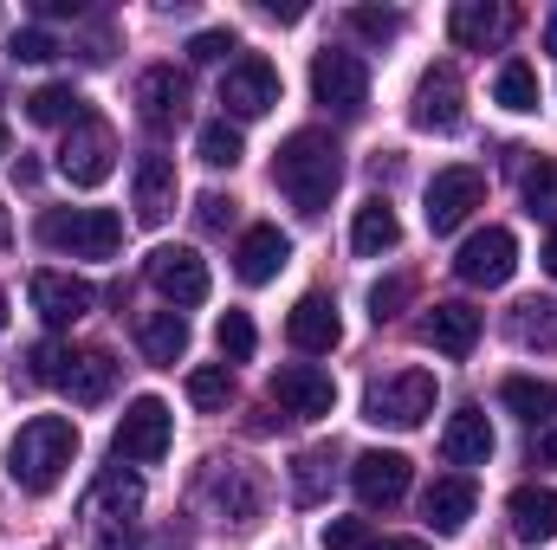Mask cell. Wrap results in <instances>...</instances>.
<instances>
[{
	"mask_svg": "<svg viewBox=\"0 0 557 550\" xmlns=\"http://www.w3.org/2000/svg\"><path fill=\"white\" fill-rule=\"evenodd\" d=\"M149 285L169 304H201L208 298V260L195 247H156L149 253Z\"/></svg>",
	"mask_w": 557,
	"mask_h": 550,
	"instance_id": "obj_14",
	"label": "cell"
},
{
	"mask_svg": "<svg viewBox=\"0 0 557 550\" xmlns=\"http://www.w3.org/2000/svg\"><path fill=\"white\" fill-rule=\"evenodd\" d=\"M273 402L285 414H298V421H318V414L337 409V383H331L318 363H285L273 376Z\"/></svg>",
	"mask_w": 557,
	"mask_h": 550,
	"instance_id": "obj_15",
	"label": "cell"
},
{
	"mask_svg": "<svg viewBox=\"0 0 557 550\" xmlns=\"http://www.w3.org/2000/svg\"><path fill=\"white\" fill-rule=\"evenodd\" d=\"M285 337H292V350H305V357H331V350L344 343L337 304H331L324 291H305V298L292 304V317H285Z\"/></svg>",
	"mask_w": 557,
	"mask_h": 550,
	"instance_id": "obj_17",
	"label": "cell"
},
{
	"mask_svg": "<svg viewBox=\"0 0 557 550\" xmlns=\"http://www.w3.org/2000/svg\"><path fill=\"white\" fill-rule=\"evenodd\" d=\"M39 240L72 260H111L124 247V221L111 208H52L39 214Z\"/></svg>",
	"mask_w": 557,
	"mask_h": 550,
	"instance_id": "obj_3",
	"label": "cell"
},
{
	"mask_svg": "<svg viewBox=\"0 0 557 550\" xmlns=\"http://www.w3.org/2000/svg\"><path fill=\"white\" fill-rule=\"evenodd\" d=\"M493 98H499L506 111H539V72H532L525 59L499 65V78H493Z\"/></svg>",
	"mask_w": 557,
	"mask_h": 550,
	"instance_id": "obj_32",
	"label": "cell"
},
{
	"mask_svg": "<svg viewBox=\"0 0 557 550\" xmlns=\"http://www.w3.org/2000/svg\"><path fill=\"white\" fill-rule=\"evenodd\" d=\"M227 221H234V201H227V195H201V227H214V234H221Z\"/></svg>",
	"mask_w": 557,
	"mask_h": 550,
	"instance_id": "obj_44",
	"label": "cell"
},
{
	"mask_svg": "<svg viewBox=\"0 0 557 550\" xmlns=\"http://www.w3.org/2000/svg\"><path fill=\"white\" fill-rule=\"evenodd\" d=\"M506 512H512V532H519L525 545H552L557 538V492L552 486H519Z\"/></svg>",
	"mask_w": 557,
	"mask_h": 550,
	"instance_id": "obj_27",
	"label": "cell"
},
{
	"mask_svg": "<svg viewBox=\"0 0 557 550\" xmlns=\"http://www.w3.org/2000/svg\"><path fill=\"white\" fill-rule=\"evenodd\" d=\"M441 453H447L454 466H486V460H493V427H486V414H480V409H460V414H447V434H441Z\"/></svg>",
	"mask_w": 557,
	"mask_h": 550,
	"instance_id": "obj_26",
	"label": "cell"
},
{
	"mask_svg": "<svg viewBox=\"0 0 557 550\" xmlns=\"http://www.w3.org/2000/svg\"><path fill=\"white\" fill-rule=\"evenodd\" d=\"M0 155H7V124H0Z\"/></svg>",
	"mask_w": 557,
	"mask_h": 550,
	"instance_id": "obj_52",
	"label": "cell"
},
{
	"mask_svg": "<svg viewBox=\"0 0 557 550\" xmlns=\"http://www.w3.org/2000/svg\"><path fill=\"white\" fill-rule=\"evenodd\" d=\"M545 466H557V434H545Z\"/></svg>",
	"mask_w": 557,
	"mask_h": 550,
	"instance_id": "obj_48",
	"label": "cell"
},
{
	"mask_svg": "<svg viewBox=\"0 0 557 550\" xmlns=\"http://www.w3.org/2000/svg\"><path fill=\"white\" fill-rule=\"evenodd\" d=\"M214 343H221V357H227V363H247V357H253V343H260V330H253V317H247V311H227V317L214 324Z\"/></svg>",
	"mask_w": 557,
	"mask_h": 550,
	"instance_id": "obj_35",
	"label": "cell"
},
{
	"mask_svg": "<svg viewBox=\"0 0 557 550\" xmlns=\"http://www.w3.org/2000/svg\"><path fill=\"white\" fill-rule=\"evenodd\" d=\"M195 155H201L208 168H234L247 149H240V130L221 117V124H201V137H195Z\"/></svg>",
	"mask_w": 557,
	"mask_h": 550,
	"instance_id": "obj_33",
	"label": "cell"
},
{
	"mask_svg": "<svg viewBox=\"0 0 557 550\" xmlns=\"http://www.w3.org/2000/svg\"><path fill=\"white\" fill-rule=\"evenodd\" d=\"M434 376L428 370H403V376H383V383H370V396H363V421H376V427H421L428 414H434Z\"/></svg>",
	"mask_w": 557,
	"mask_h": 550,
	"instance_id": "obj_4",
	"label": "cell"
},
{
	"mask_svg": "<svg viewBox=\"0 0 557 550\" xmlns=\"http://www.w3.org/2000/svg\"><path fill=\"white\" fill-rule=\"evenodd\" d=\"M512 330H519V343L525 350H557V298H525L519 304V317H512Z\"/></svg>",
	"mask_w": 557,
	"mask_h": 550,
	"instance_id": "obj_30",
	"label": "cell"
},
{
	"mask_svg": "<svg viewBox=\"0 0 557 550\" xmlns=\"http://www.w3.org/2000/svg\"><path fill=\"white\" fill-rule=\"evenodd\" d=\"M273 182L285 188V201L298 214H324L331 195H337V182H344V149L324 130H292L273 155Z\"/></svg>",
	"mask_w": 557,
	"mask_h": 550,
	"instance_id": "obj_1",
	"label": "cell"
},
{
	"mask_svg": "<svg viewBox=\"0 0 557 550\" xmlns=\"http://www.w3.org/2000/svg\"><path fill=\"white\" fill-rule=\"evenodd\" d=\"M267 13L285 20V26H292V20H305V7H298V0H267Z\"/></svg>",
	"mask_w": 557,
	"mask_h": 550,
	"instance_id": "obj_45",
	"label": "cell"
},
{
	"mask_svg": "<svg viewBox=\"0 0 557 550\" xmlns=\"http://www.w3.org/2000/svg\"><path fill=\"white\" fill-rule=\"evenodd\" d=\"M137 343L156 370H175V363L188 357V317H182V311H149L137 324Z\"/></svg>",
	"mask_w": 557,
	"mask_h": 550,
	"instance_id": "obj_25",
	"label": "cell"
},
{
	"mask_svg": "<svg viewBox=\"0 0 557 550\" xmlns=\"http://www.w3.org/2000/svg\"><path fill=\"white\" fill-rule=\"evenodd\" d=\"M72 460H78V427L65 414H33L7 447V473L20 492H52Z\"/></svg>",
	"mask_w": 557,
	"mask_h": 550,
	"instance_id": "obj_2",
	"label": "cell"
},
{
	"mask_svg": "<svg viewBox=\"0 0 557 550\" xmlns=\"http://www.w3.org/2000/svg\"><path fill=\"white\" fill-rule=\"evenodd\" d=\"M486 201V175L480 168H441L428 182V234H454L467 227V214Z\"/></svg>",
	"mask_w": 557,
	"mask_h": 550,
	"instance_id": "obj_8",
	"label": "cell"
},
{
	"mask_svg": "<svg viewBox=\"0 0 557 550\" xmlns=\"http://www.w3.org/2000/svg\"><path fill=\"white\" fill-rule=\"evenodd\" d=\"M473 505H480V492H473V479H460V473H447V479H434V486L421 492V512H428V525H434L441 538H454V532L473 518Z\"/></svg>",
	"mask_w": 557,
	"mask_h": 550,
	"instance_id": "obj_23",
	"label": "cell"
},
{
	"mask_svg": "<svg viewBox=\"0 0 557 550\" xmlns=\"http://www.w3.org/2000/svg\"><path fill=\"white\" fill-rule=\"evenodd\" d=\"M512 266H519V240L506 234V227H486V234H473L460 253H454V273L467 278V285H506L512 278Z\"/></svg>",
	"mask_w": 557,
	"mask_h": 550,
	"instance_id": "obj_13",
	"label": "cell"
},
{
	"mask_svg": "<svg viewBox=\"0 0 557 550\" xmlns=\"http://www.w3.org/2000/svg\"><path fill=\"white\" fill-rule=\"evenodd\" d=\"M545 52L557 59V13H552V26H545Z\"/></svg>",
	"mask_w": 557,
	"mask_h": 550,
	"instance_id": "obj_47",
	"label": "cell"
},
{
	"mask_svg": "<svg viewBox=\"0 0 557 550\" xmlns=\"http://www.w3.org/2000/svg\"><path fill=\"white\" fill-rule=\"evenodd\" d=\"M447 33H454V46L486 52V46H499L512 33V7H499V0H460L447 13Z\"/></svg>",
	"mask_w": 557,
	"mask_h": 550,
	"instance_id": "obj_19",
	"label": "cell"
},
{
	"mask_svg": "<svg viewBox=\"0 0 557 550\" xmlns=\"http://www.w3.org/2000/svg\"><path fill=\"white\" fill-rule=\"evenodd\" d=\"M350 486H357L363 512H389L409 492V460L403 453H357L350 460Z\"/></svg>",
	"mask_w": 557,
	"mask_h": 550,
	"instance_id": "obj_16",
	"label": "cell"
},
{
	"mask_svg": "<svg viewBox=\"0 0 557 550\" xmlns=\"http://www.w3.org/2000/svg\"><path fill=\"white\" fill-rule=\"evenodd\" d=\"M525 201H532V214H557V162H539L525 175Z\"/></svg>",
	"mask_w": 557,
	"mask_h": 550,
	"instance_id": "obj_41",
	"label": "cell"
},
{
	"mask_svg": "<svg viewBox=\"0 0 557 550\" xmlns=\"http://www.w3.org/2000/svg\"><path fill=\"white\" fill-rule=\"evenodd\" d=\"M421 337H428L441 357H467V350L480 343V311H473V304H434L428 324H421Z\"/></svg>",
	"mask_w": 557,
	"mask_h": 550,
	"instance_id": "obj_24",
	"label": "cell"
},
{
	"mask_svg": "<svg viewBox=\"0 0 557 550\" xmlns=\"http://www.w3.org/2000/svg\"><path fill=\"white\" fill-rule=\"evenodd\" d=\"M403 304H409V278H376V285H370V317H376V324H389Z\"/></svg>",
	"mask_w": 557,
	"mask_h": 550,
	"instance_id": "obj_39",
	"label": "cell"
},
{
	"mask_svg": "<svg viewBox=\"0 0 557 550\" xmlns=\"http://www.w3.org/2000/svg\"><path fill=\"white\" fill-rule=\"evenodd\" d=\"M396 240H403V221H396V208H389L383 195H376V201H363V208H357V221H350V247H357L363 260H383Z\"/></svg>",
	"mask_w": 557,
	"mask_h": 550,
	"instance_id": "obj_28",
	"label": "cell"
},
{
	"mask_svg": "<svg viewBox=\"0 0 557 550\" xmlns=\"http://www.w3.org/2000/svg\"><path fill=\"white\" fill-rule=\"evenodd\" d=\"M20 65H46V59H59V39L52 33H39V26H26V33H13V46H7Z\"/></svg>",
	"mask_w": 557,
	"mask_h": 550,
	"instance_id": "obj_38",
	"label": "cell"
},
{
	"mask_svg": "<svg viewBox=\"0 0 557 550\" xmlns=\"http://www.w3.org/2000/svg\"><path fill=\"white\" fill-rule=\"evenodd\" d=\"M331 466H337L331 447H305V453L292 460V499H298V505H318V499L331 492Z\"/></svg>",
	"mask_w": 557,
	"mask_h": 550,
	"instance_id": "obj_29",
	"label": "cell"
},
{
	"mask_svg": "<svg viewBox=\"0 0 557 550\" xmlns=\"http://www.w3.org/2000/svg\"><path fill=\"white\" fill-rule=\"evenodd\" d=\"M285 260H292V240H285L278 227H247L240 247H234V273H240V285H267V278H278Z\"/></svg>",
	"mask_w": 557,
	"mask_h": 550,
	"instance_id": "obj_21",
	"label": "cell"
},
{
	"mask_svg": "<svg viewBox=\"0 0 557 550\" xmlns=\"http://www.w3.org/2000/svg\"><path fill=\"white\" fill-rule=\"evenodd\" d=\"M0 247H7V214H0Z\"/></svg>",
	"mask_w": 557,
	"mask_h": 550,
	"instance_id": "obj_51",
	"label": "cell"
},
{
	"mask_svg": "<svg viewBox=\"0 0 557 550\" xmlns=\"http://www.w3.org/2000/svg\"><path fill=\"white\" fill-rule=\"evenodd\" d=\"M137 117L149 124V137H169L188 117V78L175 65H149L137 78Z\"/></svg>",
	"mask_w": 557,
	"mask_h": 550,
	"instance_id": "obj_12",
	"label": "cell"
},
{
	"mask_svg": "<svg viewBox=\"0 0 557 550\" xmlns=\"http://www.w3.org/2000/svg\"><path fill=\"white\" fill-rule=\"evenodd\" d=\"M137 512H143V479L137 473H124V466H111V473L91 486V499H85L91 538H117V532H131Z\"/></svg>",
	"mask_w": 557,
	"mask_h": 550,
	"instance_id": "obj_10",
	"label": "cell"
},
{
	"mask_svg": "<svg viewBox=\"0 0 557 550\" xmlns=\"http://www.w3.org/2000/svg\"><path fill=\"white\" fill-rule=\"evenodd\" d=\"M169 440H175V414H169V402L162 396H137L131 409H124V421H117V460H131V466H156L162 453H169Z\"/></svg>",
	"mask_w": 557,
	"mask_h": 550,
	"instance_id": "obj_5",
	"label": "cell"
},
{
	"mask_svg": "<svg viewBox=\"0 0 557 550\" xmlns=\"http://www.w3.org/2000/svg\"><path fill=\"white\" fill-rule=\"evenodd\" d=\"M311 98L331 111V117H363L370 104V72L357 52H318L311 59Z\"/></svg>",
	"mask_w": 557,
	"mask_h": 550,
	"instance_id": "obj_6",
	"label": "cell"
},
{
	"mask_svg": "<svg viewBox=\"0 0 557 550\" xmlns=\"http://www.w3.org/2000/svg\"><path fill=\"white\" fill-rule=\"evenodd\" d=\"M33 311L52 324V330H65V324H78L85 311H91V285L85 278H72V273H33Z\"/></svg>",
	"mask_w": 557,
	"mask_h": 550,
	"instance_id": "obj_18",
	"label": "cell"
},
{
	"mask_svg": "<svg viewBox=\"0 0 557 550\" xmlns=\"http://www.w3.org/2000/svg\"><path fill=\"white\" fill-rule=\"evenodd\" d=\"M234 46H240V39H234L227 26H208V33H195V39H188V59H195V65H214V59H227Z\"/></svg>",
	"mask_w": 557,
	"mask_h": 550,
	"instance_id": "obj_42",
	"label": "cell"
},
{
	"mask_svg": "<svg viewBox=\"0 0 557 550\" xmlns=\"http://www.w3.org/2000/svg\"><path fill=\"white\" fill-rule=\"evenodd\" d=\"M545 266H552V273H557V234H552V240H545Z\"/></svg>",
	"mask_w": 557,
	"mask_h": 550,
	"instance_id": "obj_49",
	"label": "cell"
},
{
	"mask_svg": "<svg viewBox=\"0 0 557 550\" xmlns=\"http://www.w3.org/2000/svg\"><path fill=\"white\" fill-rule=\"evenodd\" d=\"M188 402H195V409H227V402H234V376H227V370H188Z\"/></svg>",
	"mask_w": 557,
	"mask_h": 550,
	"instance_id": "obj_37",
	"label": "cell"
},
{
	"mask_svg": "<svg viewBox=\"0 0 557 550\" xmlns=\"http://www.w3.org/2000/svg\"><path fill=\"white\" fill-rule=\"evenodd\" d=\"M111 383H117V363H111V350H78V357H65V376H59V389H65L78 409H98V402L111 396Z\"/></svg>",
	"mask_w": 557,
	"mask_h": 550,
	"instance_id": "obj_22",
	"label": "cell"
},
{
	"mask_svg": "<svg viewBox=\"0 0 557 550\" xmlns=\"http://www.w3.org/2000/svg\"><path fill=\"white\" fill-rule=\"evenodd\" d=\"M111 168H117V137H111V124L78 117V124L65 130V149H59V175H65L72 188H98V182H111Z\"/></svg>",
	"mask_w": 557,
	"mask_h": 550,
	"instance_id": "obj_7",
	"label": "cell"
},
{
	"mask_svg": "<svg viewBox=\"0 0 557 550\" xmlns=\"http://www.w3.org/2000/svg\"><path fill=\"white\" fill-rule=\"evenodd\" d=\"M370 518H331L324 525V550H370Z\"/></svg>",
	"mask_w": 557,
	"mask_h": 550,
	"instance_id": "obj_40",
	"label": "cell"
},
{
	"mask_svg": "<svg viewBox=\"0 0 557 550\" xmlns=\"http://www.w3.org/2000/svg\"><path fill=\"white\" fill-rule=\"evenodd\" d=\"M26 117H33V124H78V117H85V98H78L72 85H39V91L26 98Z\"/></svg>",
	"mask_w": 557,
	"mask_h": 550,
	"instance_id": "obj_31",
	"label": "cell"
},
{
	"mask_svg": "<svg viewBox=\"0 0 557 550\" xmlns=\"http://www.w3.org/2000/svg\"><path fill=\"white\" fill-rule=\"evenodd\" d=\"M506 409L519 414V421H545L557 409V389L552 383H532V376H512L506 383Z\"/></svg>",
	"mask_w": 557,
	"mask_h": 550,
	"instance_id": "obj_34",
	"label": "cell"
},
{
	"mask_svg": "<svg viewBox=\"0 0 557 550\" xmlns=\"http://www.w3.org/2000/svg\"><path fill=\"white\" fill-rule=\"evenodd\" d=\"M33 370H26V383H59L65 376V350L59 343H33V357H26Z\"/></svg>",
	"mask_w": 557,
	"mask_h": 550,
	"instance_id": "obj_43",
	"label": "cell"
},
{
	"mask_svg": "<svg viewBox=\"0 0 557 550\" xmlns=\"http://www.w3.org/2000/svg\"><path fill=\"white\" fill-rule=\"evenodd\" d=\"M0 330H7V291H0Z\"/></svg>",
	"mask_w": 557,
	"mask_h": 550,
	"instance_id": "obj_50",
	"label": "cell"
},
{
	"mask_svg": "<svg viewBox=\"0 0 557 550\" xmlns=\"http://www.w3.org/2000/svg\"><path fill=\"white\" fill-rule=\"evenodd\" d=\"M137 221L143 227H162L169 214H175V195H182V182H175V162L169 155H137Z\"/></svg>",
	"mask_w": 557,
	"mask_h": 550,
	"instance_id": "obj_20",
	"label": "cell"
},
{
	"mask_svg": "<svg viewBox=\"0 0 557 550\" xmlns=\"http://www.w3.org/2000/svg\"><path fill=\"white\" fill-rule=\"evenodd\" d=\"M221 104H227V117H240V124L267 117V111L278 104V65L273 59H240V65H227Z\"/></svg>",
	"mask_w": 557,
	"mask_h": 550,
	"instance_id": "obj_11",
	"label": "cell"
},
{
	"mask_svg": "<svg viewBox=\"0 0 557 550\" xmlns=\"http://www.w3.org/2000/svg\"><path fill=\"white\" fill-rule=\"evenodd\" d=\"M370 550H428L421 538H383V545H370Z\"/></svg>",
	"mask_w": 557,
	"mask_h": 550,
	"instance_id": "obj_46",
	"label": "cell"
},
{
	"mask_svg": "<svg viewBox=\"0 0 557 550\" xmlns=\"http://www.w3.org/2000/svg\"><path fill=\"white\" fill-rule=\"evenodd\" d=\"M350 33L370 39V46H389L403 33V13L396 7H350Z\"/></svg>",
	"mask_w": 557,
	"mask_h": 550,
	"instance_id": "obj_36",
	"label": "cell"
},
{
	"mask_svg": "<svg viewBox=\"0 0 557 550\" xmlns=\"http://www.w3.org/2000/svg\"><path fill=\"white\" fill-rule=\"evenodd\" d=\"M416 130H434V137H447V130H460L467 124V85H460V72L454 65H434V72H421L416 85Z\"/></svg>",
	"mask_w": 557,
	"mask_h": 550,
	"instance_id": "obj_9",
	"label": "cell"
}]
</instances>
